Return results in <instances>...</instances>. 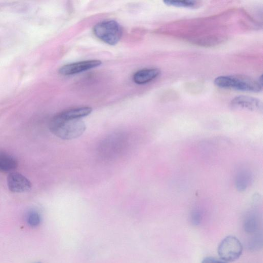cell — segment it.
<instances>
[{
    "label": "cell",
    "instance_id": "7a4b0ae2",
    "mask_svg": "<svg viewBox=\"0 0 263 263\" xmlns=\"http://www.w3.org/2000/svg\"><path fill=\"white\" fill-rule=\"evenodd\" d=\"M51 132L65 140H71L82 136L86 129L85 123L80 119L63 120L54 117L50 122Z\"/></svg>",
    "mask_w": 263,
    "mask_h": 263
},
{
    "label": "cell",
    "instance_id": "30bf717a",
    "mask_svg": "<svg viewBox=\"0 0 263 263\" xmlns=\"http://www.w3.org/2000/svg\"><path fill=\"white\" fill-rule=\"evenodd\" d=\"M18 166L17 159L6 152L0 151V171L10 172Z\"/></svg>",
    "mask_w": 263,
    "mask_h": 263
},
{
    "label": "cell",
    "instance_id": "4fadbf2b",
    "mask_svg": "<svg viewBox=\"0 0 263 263\" xmlns=\"http://www.w3.org/2000/svg\"><path fill=\"white\" fill-rule=\"evenodd\" d=\"M167 6L176 8L194 9L198 7L199 3L195 1H170L164 2Z\"/></svg>",
    "mask_w": 263,
    "mask_h": 263
},
{
    "label": "cell",
    "instance_id": "8992f818",
    "mask_svg": "<svg viewBox=\"0 0 263 263\" xmlns=\"http://www.w3.org/2000/svg\"><path fill=\"white\" fill-rule=\"evenodd\" d=\"M102 62L98 60H88L73 63L63 66L59 73L65 76L77 74L99 67Z\"/></svg>",
    "mask_w": 263,
    "mask_h": 263
},
{
    "label": "cell",
    "instance_id": "3957f363",
    "mask_svg": "<svg viewBox=\"0 0 263 263\" xmlns=\"http://www.w3.org/2000/svg\"><path fill=\"white\" fill-rule=\"evenodd\" d=\"M93 31L98 38L111 46L118 44L123 35L122 27L114 21L99 23L95 26Z\"/></svg>",
    "mask_w": 263,
    "mask_h": 263
},
{
    "label": "cell",
    "instance_id": "e0dca14e",
    "mask_svg": "<svg viewBox=\"0 0 263 263\" xmlns=\"http://www.w3.org/2000/svg\"><path fill=\"white\" fill-rule=\"evenodd\" d=\"M201 263H227L222 259H220L213 257H207L204 258Z\"/></svg>",
    "mask_w": 263,
    "mask_h": 263
},
{
    "label": "cell",
    "instance_id": "277c9868",
    "mask_svg": "<svg viewBox=\"0 0 263 263\" xmlns=\"http://www.w3.org/2000/svg\"><path fill=\"white\" fill-rule=\"evenodd\" d=\"M243 247L240 240L235 236L229 235L219 244L217 252L220 258L225 261L232 262L241 255Z\"/></svg>",
    "mask_w": 263,
    "mask_h": 263
},
{
    "label": "cell",
    "instance_id": "5bb4252c",
    "mask_svg": "<svg viewBox=\"0 0 263 263\" xmlns=\"http://www.w3.org/2000/svg\"><path fill=\"white\" fill-rule=\"evenodd\" d=\"M26 220L28 224L32 228L38 227L42 221L41 216L35 210H31L27 214Z\"/></svg>",
    "mask_w": 263,
    "mask_h": 263
},
{
    "label": "cell",
    "instance_id": "7c38bea8",
    "mask_svg": "<svg viewBox=\"0 0 263 263\" xmlns=\"http://www.w3.org/2000/svg\"><path fill=\"white\" fill-rule=\"evenodd\" d=\"M259 226V218L258 214L254 211H251L246 215L244 222L245 231L249 234L255 233Z\"/></svg>",
    "mask_w": 263,
    "mask_h": 263
},
{
    "label": "cell",
    "instance_id": "2e32d148",
    "mask_svg": "<svg viewBox=\"0 0 263 263\" xmlns=\"http://www.w3.org/2000/svg\"><path fill=\"white\" fill-rule=\"evenodd\" d=\"M262 244V238L259 235L254 237L252 240L250 242L249 247L251 249H255L258 248Z\"/></svg>",
    "mask_w": 263,
    "mask_h": 263
},
{
    "label": "cell",
    "instance_id": "6da1fadb",
    "mask_svg": "<svg viewBox=\"0 0 263 263\" xmlns=\"http://www.w3.org/2000/svg\"><path fill=\"white\" fill-rule=\"evenodd\" d=\"M214 83L218 88L241 92L258 93L262 90L258 82L245 75L221 76L216 78Z\"/></svg>",
    "mask_w": 263,
    "mask_h": 263
},
{
    "label": "cell",
    "instance_id": "8fae6325",
    "mask_svg": "<svg viewBox=\"0 0 263 263\" xmlns=\"http://www.w3.org/2000/svg\"><path fill=\"white\" fill-rule=\"evenodd\" d=\"M252 179V175L250 171L247 170L239 171L235 179L237 190L240 192L245 191L250 186Z\"/></svg>",
    "mask_w": 263,
    "mask_h": 263
},
{
    "label": "cell",
    "instance_id": "9a60e30c",
    "mask_svg": "<svg viewBox=\"0 0 263 263\" xmlns=\"http://www.w3.org/2000/svg\"><path fill=\"white\" fill-rule=\"evenodd\" d=\"M202 220V214L198 210H194L191 214V221L194 226L199 225Z\"/></svg>",
    "mask_w": 263,
    "mask_h": 263
},
{
    "label": "cell",
    "instance_id": "9c48e42d",
    "mask_svg": "<svg viewBox=\"0 0 263 263\" xmlns=\"http://www.w3.org/2000/svg\"><path fill=\"white\" fill-rule=\"evenodd\" d=\"M160 71L157 69H146L137 72L133 76V81L138 85L148 84L159 76Z\"/></svg>",
    "mask_w": 263,
    "mask_h": 263
},
{
    "label": "cell",
    "instance_id": "ba28073f",
    "mask_svg": "<svg viewBox=\"0 0 263 263\" xmlns=\"http://www.w3.org/2000/svg\"><path fill=\"white\" fill-rule=\"evenodd\" d=\"M92 109L90 107H81L63 111L56 116V118L63 120L80 119L90 115Z\"/></svg>",
    "mask_w": 263,
    "mask_h": 263
},
{
    "label": "cell",
    "instance_id": "5b68a950",
    "mask_svg": "<svg viewBox=\"0 0 263 263\" xmlns=\"http://www.w3.org/2000/svg\"><path fill=\"white\" fill-rule=\"evenodd\" d=\"M232 108L235 110H246L262 113V103L258 99L248 96H238L234 98L230 103Z\"/></svg>",
    "mask_w": 263,
    "mask_h": 263
},
{
    "label": "cell",
    "instance_id": "52a82bcc",
    "mask_svg": "<svg viewBox=\"0 0 263 263\" xmlns=\"http://www.w3.org/2000/svg\"><path fill=\"white\" fill-rule=\"evenodd\" d=\"M7 183L10 190L14 193L26 192L32 188L31 181L26 176L17 172L9 175Z\"/></svg>",
    "mask_w": 263,
    "mask_h": 263
},
{
    "label": "cell",
    "instance_id": "ac0fdd59",
    "mask_svg": "<svg viewBox=\"0 0 263 263\" xmlns=\"http://www.w3.org/2000/svg\"><path fill=\"white\" fill-rule=\"evenodd\" d=\"M36 263H41V262H36Z\"/></svg>",
    "mask_w": 263,
    "mask_h": 263
}]
</instances>
